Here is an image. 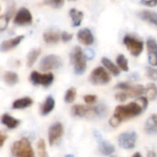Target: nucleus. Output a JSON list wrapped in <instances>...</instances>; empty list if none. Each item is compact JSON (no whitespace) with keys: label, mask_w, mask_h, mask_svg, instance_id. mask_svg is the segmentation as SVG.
<instances>
[{"label":"nucleus","mask_w":157,"mask_h":157,"mask_svg":"<svg viewBox=\"0 0 157 157\" xmlns=\"http://www.w3.org/2000/svg\"><path fill=\"white\" fill-rule=\"evenodd\" d=\"M102 64L104 65V67L106 70H108L111 74H113L114 76H118L119 75V73H120L119 67L116 64H114L109 58L103 57L102 58Z\"/></svg>","instance_id":"22"},{"label":"nucleus","mask_w":157,"mask_h":157,"mask_svg":"<svg viewBox=\"0 0 157 157\" xmlns=\"http://www.w3.org/2000/svg\"><path fill=\"white\" fill-rule=\"evenodd\" d=\"M13 21L16 25H19V26L30 25L33 22V15L28 9L21 8L14 15Z\"/></svg>","instance_id":"10"},{"label":"nucleus","mask_w":157,"mask_h":157,"mask_svg":"<svg viewBox=\"0 0 157 157\" xmlns=\"http://www.w3.org/2000/svg\"><path fill=\"white\" fill-rule=\"evenodd\" d=\"M44 3L54 9H60L64 6L65 0H44Z\"/></svg>","instance_id":"31"},{"label":"nucleus","mask_w":157,"mask_h":157,"mask_svg":"<svg viewBox=\"0 0 157 157\" xmlns=\"http://www.w3.org/2000/svg\"><path fill=\"white\" fill-rule=\"evenodd\" d=\"M123 43L133 56H139L143 51V43L130 35H126L123 39Z\"/></svg>","instance_id":"8"},{"label":"nucleus","mask_w":157,"mask_h":157,"mask_svg":"<svg viewBox=\"0 0 157 157\" xmlns=\"http://www.w3.org/2000/svg\"><path fill=\"white\" fill-rule=\"evenodd\" d=\"M64 134V128L60 122H56L48 129V140L50 145H55L62 138Z\"/></svg>","instance_id":"11"},{"label":"nucleus","mask_w":157,"mask_h":157,"mask_svg":"<svg viewBox=\"0 0 157 157\" xmlns=\"http://www.w3.org/2000/svg\"><path fill=\"white\" fill-rule=\"evenodd\" d=\"M77 38L82 44L86 46L92 45L94 43V36L92 31L88 28H84L78 31L77 33Z\"/></svg>","instance_id":"14"},{"label":"nucleus","mask_w":157,"mask_h":157,"mask_svg":"<svg viewBox=\"0 0 157 157\" xmlns=\"http://www.w3.org/2000/svg\"><path fill=\"white\" fill-rule=\"evenodd\" d=\"M137 140V134L134 131L124 132L118 137V143L124 149H132L135 147Z\"/></svg>","instance_id":"12"},{"label":"nucleus","mask_w":157,"mask_h":157,"mask_svg":"<svg viewBox=\"0 0 157 157\" xmlns=\"http://www.w3.org/2000/svg\"><path fill=\"white\" fill-rule=\"evenodd\" d=\"M139 18L157 28V13L150 10H142L139 13Z\"/></svg>","instance_id":"16"},{"label":"nucleus","mask_w":157,"mask_h":157,"mask_svg":"<svg viewBox=\"0 0 157 157\" xmlns=\"http://www.w3.org/2000/svg\"><path fill=\"white\" fill-rule=\"evenodd\" d=\"M6 140H7V135L4 134L2 131H0V147H2L4 145Z\"/></svg>","instance_id":"40"},{"label":"nucleus","mask_w":157,"mask_h":157,"mask_svg":"<svg viewBox=\"0 0 157 157\" xmlns=\"http://www.w3.org/2000/svg\"><path fill=\"white\" fill-rule=\"evenodd\" d=\"M106 107L105 105L90 106L83 105H75L71 108V114L78 117H94L96 116H104L106 114Z\"/></svg>","instance_id":"1"},{"label":"nucleus","mask_w":157,"mask_h":157,"mask_svg":"<svg viewBox=\"0 0 157 157\" xmlns=\"http://www.w3.org/2000/svg\"><path fill=\"white\" fill-rule=\"evenodd\" d=\"M9 22H10V18L8 17V15H1L0 16V31H5L8 26H9Z\"/></svg>","instance_id":"33"},{"label":"nucleus","mask_w":157,"mask_h":157,"mask_svg":"<svg viewBox=\"0 0 157 157\" xmlns=\"http://www.w3.org/2000/svg\"><path fill=\"white\" fill-rule=\"evenodd\" d=\"M136 102L141 106V108L143 109V111L147 108L148 106V99L147 97H142V96H139L138 99L136 100Z\"/></svg>","instance_id":"35"},{"label":"nucleus","mask_w":157,"mask_h":157,"mask_svg":"<svg viewBox=\"0 0 157 157\" xmlns=\"http://www.w3.org/2000/svg\"><path fill=\"white\" fill-rule=\"evenodd\" d=\"M99 140V151L104 154V155H111L115 151V147L111 143H109L106 140H104L103 139L98 138Z\"/></svg>","instance_id":"20"},{"label":"nucleus","mask_w":157,"mask_h":157,"mask_svg":"<svg viewBox=\"0 0 157 157\" xmlns=\"http://www.w3.org/2000/svg\"><path fill=\"white\" fill-rule=\"evenodd\" d=\"M1 122L3 125H5L7 128L13 129L19 127V125L21 124V120L18 118L13 117L12 116L9 115V114H4L1 117Z\"/></svg>","instance_id":"19"},{"label":"nucleus","mask_w":157,"mask_h":157,"mask_svg":"<svg viewBox=\"0 0 157 157\" xmlns=\"http://www.w3.org/2000/svg\"><path fill=\"white\" fill-rule=\"evenodd\" d=\"M76 96H77V90L74 87H70L69 89L67 90V92L65 94V96H64V100H65L66 103L71 104V103H73L75 101Z\"/></svg>","instance_id":"29"},{"label":"nucleus","mask_w":157,"mask_h":157,"mask_svg":"<svg viewBox=\"0 0 157 157\" xmlns=\"http://www.w3.org/2000/svg\"><path fill=\"white\" fill-rule=\"evenodd\" d=\"M146 47L148 52V61L150 65L157 67V42L150 38L146 42Z\"/></svg>","instance_id":"13"},{"label":"nucleus","mask_w":157,"mask_h":157,"mask_svg":"<svg viewBox=\"0 0 157 157\" xmlns=\"http://www.w3.org/2000/svg\"><path fill=\"white\" fill-rule=\"evenodd\" d=\"M120 123H121V121H120L117 117H116L115 116H112V117H111L110 120H109V124H110V126L113 127V128H117V126H119Z\"/></svg>","instance_id":"39"},{"label":"nucleus","mask_w":157,"mask_h":157,"mask_svg":"<svg viewBox=\"0 0 157 157\" xmlns=\"http://www.w3.org/2000/svg\"><path fill=\"white\" fill-rule=\"evenodd\" d=\"M62 65V60L60 56L56 55H48L42 58L40 62V68L44 71H51L58 68Z\"/></svg>","instance_id":"9"},{"label":"nucleus","mask_w":157,"mask_h":157,"mask_svg":"<svg viewBox=\"0 0 157 157\" xmlns=\"http://www.w3.org/2000/svg\"><path fill=\"white\" fill-rule=\"evenodd\" d=\"M145 130L150 134L157 133V115H153L148 118L145 124Z\"/></svg>","instance_id":"24"},{"label":"nucleus","mask_w":157,"mask_h":157,"mask_svg":"<svg viewBox=\"0 0 157 157\" xmlns=\"http://www.w3.org/2000/svg\"><path fill=\"white\" fill-rule=\"evenodd\" d=\"M145 93L147 95V99L151 101H154L157 98V86L155 83H150L147 85V88L145 89Z\"/></svg>","instance_id":"27"},{"label":"nucleus","mask_w":157,"mask_h":157,"mask_svg":"<svg viewBox=\"0 0 157 157\" xmlns=\"http://www.w3.org/2000/svg\"><path fill=\"white\" fill-rule=\"evenodd\" d=\"M146 73H147V77L150 78V80H151L152 82H157V69L156 68L147 67Z\"/></svg>","instance_id":"32"},{"label":"nucleus","mask_w":157,"mask_h":157,"mask_svg":"<svg viewBox=\"0 0 157 157\" xmlns=\"http://www.w3.org/2000/svg\"><path fill=\"white\" fill-rule=\"evenodd\" d=\"M55 105H56V101H55V99H54L52 96H48V97L44 101V103H43L42 105H41V108H40L41 114H42L43 116H46V115L50 114V113L54 110Z\"/></svg>","instance_id":"17"},{"label":"nucleus","mask_w":157,"mask_h":157,"mask_svg":"<svg viewBox=\"0 0 157 157\" xmlns=\"http://www.w3.org/2000/svg\"><path fill=\"white\" fill-rule=\"evenodd\" d=\"M33 104V100L29 97H22V98H19L17 100H15L12 104V108L13 109H25L27 107L32 106Z\"/></svg>","instance_id":"18"},{"label":"nucleus","mask_w":157,"mask_h":157,"mask_svg":"<svg viewBox=\"0 0 157 157\" xmlns=\"http://www.w3.org/2000/svg\"><path fill=\"white\" fill-rule=\"evenodd\" d=\"M132 157H142V156L140 155V152H136Z\"/></svg>","instance_id":"42"},{"label":"nucleus","mask_w":157,"mask_h":157,"mask_svg":"<svg viewBox=\"0 0 157 157\" xmlns=\"http://www.w3.org/2000/svg\"><path fill=\"white\" fill-rule=\"evenodd\" d=\"M70 1H75V0H70Z\"/></svg>","instance_id":"44"},{"label":"nucleus","mask_w":157,"mask_h":157,"mask_svg":"<svg viewBox=\"0 0 157 157\" xmlns=\"http://www.w3.org/2000/svg\"><path fill=\"white\" fill-rule=\"evenodd\" d=\"M69 16L72 21V25L74 27H78L83 20V12L76 9H71L69 10Z\"/></svg>","instance_id":"21"},{"label":"nucleus","mask_w":157,"mask_h":157,"mask_svg":"<svg viewBox=\"0 0 157 157\" xmlns=\"http://www.w3.org/2000/svg\"><path fill=\"white\" fill-rule=\"evenodd\" d=\"M43 38L46 44H56L60 41V33L56 31H47L43 34Z\"/></svg>","instance_id":"23"},{"label":"nucleus","mask_w":157,"mask_h":157,"mask_svg":"<svg viewBox=\"0 0 157 157\" xmlns=\"http://www.w3.org/2000/svg\"><path fill=\"white\" fill-rule=\"evenodd\" d=\"M54 74L52 72L40 73L38 71H33L30 75V81L33 85H42L44 87H49L54 82Z\"/></svg>","instance_id":"6"},{"label":"nucleus","mask_w":157,"mask_h":157,"mask_svg":"<svg viewBox=\"0 0 157 157\" xmlns=\"http://www.w3.org/2000/svg\"><path fill=\"white\" fill-rule=\"evenodd\" d=\"M83 100L87 105H93V104H94L96 102L97 96L94 95V94H86V95H84Z\"/></svg>","instance_id":"34"},{"label":"nucleus","mask_w":157,"mask_h":157,"mask_svg":"<svg viewBox=\"0 0 157 157\" xmlns=\"http://www.w3.org/2000/svg\"><path fill=\"white\" fill-rule=\"evenodd\" d=\"M0 10H1V7H0Z\"/></svg>","instance_id":"45"},{"label":"nucleus","mask_w":157,"mask_h":157,"mask_svg":"<svg viewBox=\"0 0 157 157\" xmlns=\"http://www.w3.org/2000/svg\"><path fill=\"white\" fill-rule=\"evenodd\" d=\"M23 39H24L23 35H19V36L14 37V38H11V39H9V40L2 42L1 44H0V51L1 52H8V51H10V50L16 48L22 42Z\"/></svg>","instance_id":"15"},{"label":"nucleus","mask_w":157,"mask_h":157,"mask_svg":"<svg viewBox=\"0 0 157 157\" xmlns=\"http://www.w3.org/2000/svg\"><path fill=\"white\" fill-rule=\"evenodd\" d=\"M143 109L137 102H131L126 105H118L116 107L114 115L116 117H117L121 122L123 120L134 117L141 114Z\"/></svg>","instance_id":"2"},{"label":"nucleus","mask_w":157,"mask_h":157,"mask_svg":"<svg viewBox=\"0 0 157 157\" xmlns=\"http://www.w3.org/2000/svg\"><path fill=\"white\" fill-rule=\"evenodd\" d=\"M73 38V34L69 33L67 32H62L60 34V39L64 42V43H67L69 41H71Z\"/></svg>","instance_id":"36"},{"label":"nucleus","mask_w":157,"mask_h":157,"mask_svg":"<svg viewBox=\"0 0 157 157\" xmlns=\"http://www.w3.org/2000/svg\"><path fill=\"white\" fill-rule=\"evenodd\" d=\"M70 59L74 67V72L77 75H82L85 72L87 67V58L80 46H76L72 50L70 54Z\"/></svg>","instance_id":"4"},{"label":"nucleus","mask_w":157,"mask_h":157,"mask_svg":"<svg viewBox=\"0 0 157 157\" xmlns=\"http://www.w3.org/2000/svg\"><path fill=\"white\" fill-rule=\"evenodd\" d=\"M4 82L10 86H13L19 82V75L14 71H6L4 73Z\"/></svg>","instance_id":"25"},{"label":"nucleus","mask_w":157,"mask_h":157,"mask_svg":"<svg viewBox=\"0 0 157 157\" xmlns=\"http://www.w3.org/2000/svg\"><path fill=\"white\" fill-rule=\"evenodd\" d=\"M66 157H73V155H71V154H69V155H67V156H66Z\"/></svg>","instance_id":"43"},{"label":"nucleus","mask_w":157,"mask_h":157,"mask_svg":"<svg viewBox=\"0 0 157 157\" xmlns=\"http://www.w3.org/2000/svg\"><path fill=\"white\" fill-rule=\"evenodd\" d=\"M37 149H38V157H48L46 147H45V142L44 140L41 139L37 142Z\"/></svg>","instance_id":"30"},{"label":"nucleus","mask_w":157,"mask_h":157,"mask_svg":"<svg viewBox=\"0 0 157 157\" xmlns=\"http://www.w3.org/2000/svg\"><path fill=\"white\" fill-rule=\"evenodd\" d=\"M40 55H41V49L40 48H34L32 51H30L28 56H27V66L29 67H33L35 64V62L37 61Z\"/></svg>","instance_id":"26"},{"label":"nucleus","mask_w":157,"mask_h":157,"mask_svg":"<svg viewBox=\"0 0 157 157\" xmlns=\"http://www.w3.org/2000/svg\"><path fill=\"white\" fill-rule=\"evenodd\" d=\"M147 157H156V153L152 151H150L147 153Z\"/></svg>","instance_id":"41"},{"label":"nucleus","mask_w":157,"mask_h":157,"mask_svg":"<svg viewBox=\"0 0 157 157\" xmlns=\"http://www.w3.org/2000/svg\"><path fill=\"white\" fill-rule=\"evenodd\" d=\"M115 97H116V99H117V101H119V102H124V101H126V100L128 98V95H127V94L124 93V92H122V91H120L119 93H117V94L115 95Z\"/></svg>","instance_id":"38"},{"label":"nucleus","mask_w":157,"mask_h":157,"mask_svg":"<svg viewBox=\"0 0 157 157\" xmlns=\"http://www.w3.org/2000/svg\"><path fill=\"white\" fill-rule=\"evenodd\" d=\"M11 152L14 157H35L33 149L27 138H21L13 142Z\"/></svg>","instance_id":"3"},{"label":"nucleus","mask_w":157,"mask_h":157,"mask_svg":"<svg viewBox=\"0 0 157 157\" xmlns=\"http://www.w3.org/2000/svg\"><path fill=\"white\" fill-rule=\"evenodd\" d=\"M89 81L94 85H105L110 82L111 76L104 67H97L92 71Z\"/></svg>","instance_id":"5"},{"label":"nucleus","mask_w":157,"mask_h":157,"mask_svg":"<svg viewBox=\"0 0 157 157\" xmlns=\"http://www.w3.org/2000/svg\"><path fill=\"white\" fill-rule=\"evenodd\" d=\"M111 157H116V156H111Z\"/></svg>","instance_id":"46"},{"label":"nucleus","mask_w":157,"mask_h":157,"mask_svg":"<svg viewBox=\"0 0 157 157\" xmlns=\"http://www.w3.org/2000/svg\"><path fill=\"white\" fill-rule=\"evenodd\" d=\"M140 4L150 8H153L157 6V0H140Z\"/></svg>","instance_id":"37"},{"label":"nucleus","mask_w":157,"mask_h":157,"mask_svg":"<svg viewBox=\"0 0 157 157\" xmlns=\"http://www.w3.org/2000/svg\"><path fill=\"white\" fill-rule=\"evenodd\" d=\"M117 64L119 69L123 71H128V61L124 55H118L117 56Z\"/></svg>","instance_id":"28"},{"label":"nucleus","mask_w":157,"mask_h":157,"mask_svg":"<svg viewBox=\"0 0 157 157\" xmlns=\"http://www.w3.org/2000/svg\"><path fill=\"white\" fill-rule=\"evenodd\" d=\"M116 89H118L127 94L128 97L135 98L141 96L145 93V88L142 85H132L128 82H120L116 85Z\"/></svg>","instance_id":"7"}]
</instances>
